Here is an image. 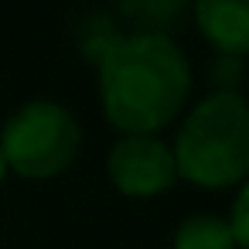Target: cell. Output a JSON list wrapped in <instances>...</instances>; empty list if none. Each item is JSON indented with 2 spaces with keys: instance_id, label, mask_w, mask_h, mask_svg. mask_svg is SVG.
<instances>
[{
  "instance_id": "cell-5",
  "label": "cell",
  "mask_w": 249,
  "mask_h": 249,
  "mask_svg": "<svg viewBox=\"0 0 249 249\" xmlns=\"http://www.w3.org/2000/svg\"><path fill=\"white\" fill-rule=\"evenodd\" d=\"M195 14L205 38L225 58L249 52V0H201Z\"/></svg>"
},
{
  "instance_id": "cell-3",
  "label": "cell",
  "mask_w": 249,
  "mask_h": 249,
  "mask_svg": "<svg viewBox=\"0 0 249 249\" xmlns=\"http://www.w3.org/2000/svg\"><path fill=\"white\" fill-rule=\"evenodd\" d=\"M82 130L75 116L48 99L24 103L0 133V150L11 171L21 178H52L65 171L79 154Z\"/></svg>"
},
{
  "instance_id": "cell-6",
  "label": "cell",
  "mask_w": 249,
  "mask_h": 249,
  "mask_svg": "<svg viewBox=\"0 0 249 249\" xmlns=\"http://www.w3.org/2000/svg\"><path fill=\"white\" fill-rule=\"evenodd\" d=\"M174 249H235L232 229L218 215H191L174 232Z\"/></svg>"
},
{
  "instance_id": "cell-1",
  "label": "cell",
  "mask_w": 249,
  "mask_h": 249,
  "mask_svg": "<svg viewBox=\"0 0 249 249\" xmlns=\"http://www.w3.org/2000/svg\"><path fill=\"white\" fill-rule=\"evenodd\" d=\"M191 89V69L181 48L143 31L120 38L99 58V92L106 116L130 137H154L174 120Z\"/></svg>"
},
{
  "instance_id": "cell-2",
  "label": "cell",
  "mask_w": 249,
  "mask_h": 249,
  "mask_svg": "<svg viewBox=\"0 0 249 249\" xmlns=\"http://www.w3.org/2000/svg\"><path fill=\"white\" fill-rule=\"evenodd\" d=\"M174 167L201 188H229L249 174V103L232 92H212L184 120L174 143Z\"/></svg>"
},
{
  "instance_id": "cell-8",
  "label": "cell",
  "mask_w": 249,
  "mask_h": 249,
  "mask_svg": "<svg viewBox=\"0 0 249 249\" xmlns=\"http://www.w3.org/2000/svg\"><path fill=\"white\" fill-rule=\"evenodd\" d=\"M4 174H7V160H4V150H0V181H4Z\"/></svg>"
},
{
  "instance_id": "cell-7",
  "label": "cell",
  "mask_w": 249,
  "mask_h": 249,
  "mask_svg": "<svg viewBox=\"0 0 249 249\" xmlns=\"http://www.w3.org/2000/svg\"><path fill=\"white\" fill-rule=\"evenodd\" d=\"M229 229H232V239H235V246L249 249V184L239 191V198H235V205H232Z\"/></svg>"
},
{
  "instance_id": "cell-4",
  "label": "cell",
  "mask_w": 249,
  "mask_h": 249,
  "mask_svg": "<svg viewBox=\"0 0 249 249\" xmlns=\"http://www.w3.org/2000/svg\"><path fill=\"white\" fill-rule=\"evenodd\" d=\"M109 178L123 195H160L174 184V154L157 137H123L109 150Z\"/></svg>"
}]
</instances>
